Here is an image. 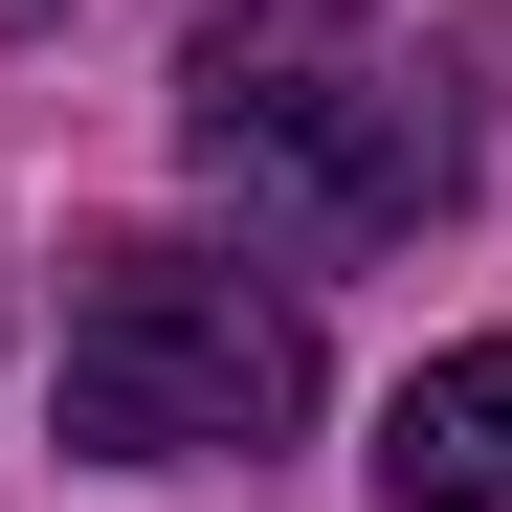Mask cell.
<instances>
[{"mask_svg": "<svg viewBox=\"0 0 512 512\" xmlns=\"http://www.w3.org/2000/svg\"><path fill=\"white\" fill-rule=\"evenodd\" d=\"M179 179L245 223V268H379V245L446 223L468 134H446V90L357 67L334 23H201V67H179Z\"/></svg>", "mask_w": 512, "mask_h": 512, "instance_id": "obj_1", "label": "cell"}, {"mask_svg": "<svg viewBox=\"0 0 512 512\" xmlns=\"http://www.w3.org/2000/svg\"><path fill=\"white\" fill-rule=\"evenodd\" d=\"M45 401L90 468H268L312 423V312L223 245H67V334Z\"/></svg>", "mask_w": 512, "mask_h": 512, "instance_id": "obj_2", "label": "cell"}, {"mask_svg": "<svg viewBox=\"0 0 512 512\" xmlns=\"http://www.w3.org/2000/svg\"><path fill=\"white\" fill-rule=\"evenodd\" d=\"M379 490L401 512H512V334H468V357H423L379 401Z\"/></svg>", "mask_w": 512, "mask_h": 512, "instance_id": "obj_3", "label": "cell"}, {"mask_svg": "<svg viewBox=\"0 0 512 512\" xmlns=\"http://www.w3.org/2000/svg\"><path fill=\"white\" fill-rule=\"evenodd\" d=\"M0 23H90V0H0ZM179 23H357V0H179Z\"/></svg>", "mask_w": 512, "mask_h": 512, "instance_id": "obj_4", "label": "cell"}]
</instances>
